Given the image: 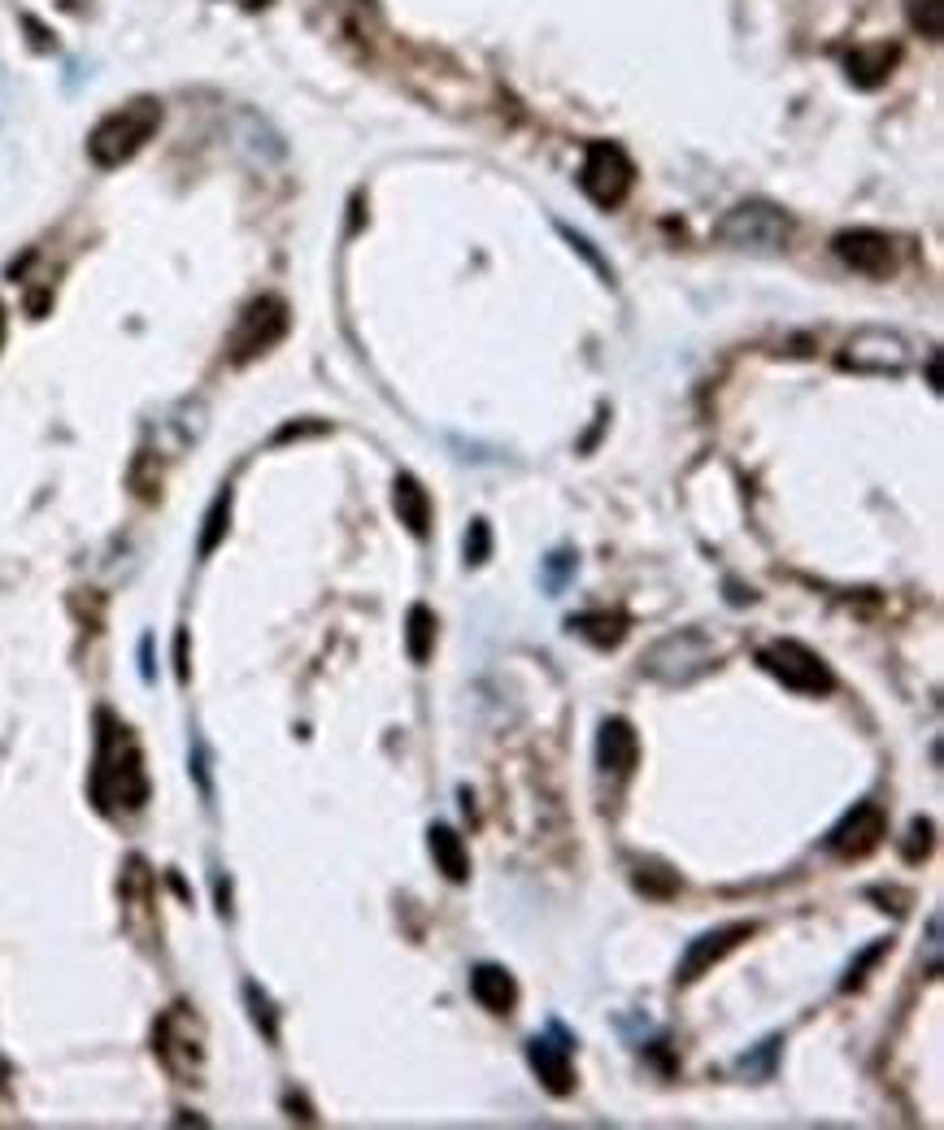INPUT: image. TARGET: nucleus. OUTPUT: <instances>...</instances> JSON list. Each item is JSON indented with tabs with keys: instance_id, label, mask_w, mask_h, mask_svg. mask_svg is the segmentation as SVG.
<instances>
[{
	"instance_id": "nucleus-1",
	"label": "nucleus",
	"mask_w": 944,
	"mask_h": 1130,
	"mask_svg": "<svg viewBox=\"0 0 944 1130\" xmlns=\"http://www.w3.org/2000/svg\"><path fill=\"white\" fill-rule=\"evenodd\" d=\"M97 766H92V800L101 813H139L148 804V770L135 731L114 713H97Z\"/></svg>"
},
{
	"instance_id": "nucleus-2",
	"label": "nucleus",
	"mask_w": 944,
	"mask_h": 1130,
	"mask_svg": "<svg viewBox=\"0 0 944 1130\" xmlns=\"http://www.w3.org/2000/svg\"><path fill=\"white\" fill-rule=\"evenodd\" d=\"M161 126V105L153 97H139V101H126L122 110L105 113L97 122V131L88 135V157L92 166L101 170H119L126 166Z\"/></svg>"
},
{
	"instance_id": "nucleus-3",
	"label": "nucleus",
	"mask_w": 944,
	"mask_h": 1130,
	"mask_svg": "<svg viewBox=\"0 0 944 1130\" xmlns=\"http://www.w3.org/2000/svg\"><path fill=\"white\" fill-rule=\"evenodd\" d=\"M153 1052L179 1083H201L205 1070V1026L188 1005H170L153 1026Z\"/></svg>"
},
{
	"instance_id": "nucleus-4",
	"label": "nucleus",
	"mask_w": 944,
	"mask_h": 1130,
	"mask_svg": "<svg viewBox=\"0 0 944 1130\" xmlns=\"http://www.w3.org/2000/svg\"><path fill=\"white\" fill-rule=\"evenodd\" d=\"M713 235L731 248H749V252H784L793 239V218L771 205V201H744L735 210H727Z\"/></svg>"
},
{
	"instance_id": "nucleus-5",
	"label": "nucleus",
	"mask_w": 944,
	"mask_h": 1130,
	"mask_svg": "<svg viewBox=\"0 0 944 1130\" xmlns=\"http://www.w3.org/2000/svg\"><path fill=\"white\" fill-rule=\"evenodd\" d=\"M713 666H718V657H713V644L706 640V631L688 626V631H675V635L658 640L644 653L640 670L649 678H658V682H666V687H688L701 675H709Z\"/></svg>"
},
{
	"instance_id": "nucleus-6",
	"label": "nucleus",
	"mask_w": 944,
	"mask_h": 1130,
	"mask_svg": "<svg viewBox=\"0 0 944 1130\" xmlns=\"http://www.w3.org/2000/svg\"><path fill=\"white\" fill-rule=\"evenodd\" d=\"M914 361H919L914 343L901 336V331H892V327H862V331L849 336L844 352H840V370H853V374H888V378L906 374Z\"/></svg>"
},
{
	"instance_id": "nucleus-7",
	"label": "nucleus",
	"mask_w": 944,
	"mask_h": 1130,
	"mask_svg": "<svg viewBox=\"0 0 944 1130\" xmlns=\"http://www.w3.org/2000/svg\"><path fill=\"white\" fill-rule=\"evenodd\" d=\"M636 188V166L631 157L609 144V139H596L588 144V157H584V170H580V192L588 196L596 210H618Z\"/></svg>"
},
{
	"instance_id": "nucleus-8",
	"label": "nucleus",
	"mask_w": 944,
	"mask_h": 1130,
	"mask_svg": "<svg viewBox=\"0 0 944 1130\" xmlns=\"http://www.w3.org/2000/svg\"><path fill=\"white\" fill-rule=\"evenodd\" d=\"M292 318H288V301L283 296H257L248 301V309L239 314L236 331L227 339V361L232 365H248L261 352H270L279 339L288 336Z\"/></svg>"
},
{
	"instance_id": "nucleus-9",
	"label": "nucleus",
	"mask_w": 944,
	"mask_h": 1130,
	"mask_svg": "<svg viewBox=\"0 0 944 1130\" xmlns=\"http://www.w3.org/2000/svg\"><path fill=\"white\" fill-rule=\"evenodd\" d=\"M757 666L771 678H779L788 691L797 696H827L835 687V678L827 670V662L806 648L801 640H771L762 653H757Z\"/></svg>"
},
{
	"instance_id": "nucleus-10",
	"label": "nucleus",
	"mask_w": 944,
	"mask_h": 1130,
	"mask_svg": "<svg viewBox=\"0 0 944 1130\" xmlns=\"http://www.w3.org/2000/svg\"><path fill=\"white\" fill-rule=\"evenodd\" d=\"M888 835V813L875 800H857L831 830H827L823 848L835 861H862L870 857Z\"/></svg>"
},
{
	"instance_id": "nucleus-11",
	"label": "nucleus",
	"mask_w": 944,
	"mask_h": 1130,
	"mask_svg": "<svg viewBox=\"0 0 944 1130\" xmlns=\"http://www.w3.org/2000/svg\"><path fill=\"white\" fill-rule=\"evenodd\" d=\"M527 1061H531V1070H536V1078L549 1096L566 1100L575 1092V1056H571V1039H566L562 1026H553L549 1035H536L527 1043Z\"/></svg>"
},
{
	"instance_id": "nucleus-12",
	"label": "nucleus",
	"mask_w": 944,
	"mask_h": 1130,
	"mask_svg": "<svg viewBox=\"0 0 944 1130\" xmlns=\"http://www.w3.org/2000/svg\"><path fill=\"white\" fill-rule=\"evenodd\" d=\"M831 248H835V257H840L849 270H857V274H866V279H888V274L897 270V244H892L884 230H870V226L840 230Z\"/></svg>"
},
{
	"instance_id": "nucleus-13",
	"label": "nucleus",
	"mask_w": 944,
	"mask_h": 1130,
	"mask_svg": "<svg viewBox=\"0 0 944 1130\" xmlns=\"http://www.w3.org/2000/svg\"><path fill=\"white\" fill-rule=\"evenodd\" d=\"M753 930H757L753 922H731V926H718V930L697 935V939L688 943V952H684L679 970H675V983H697V979L709 974L718 961H727V957H731V952H735Z\"/></svg>"
},
{
	"instance_id": "nucleus-14",
	"label": "nucleus",
	"mask_w": 944,
	"mask_h": 1130,
	"mask_svg": "<svg viewBox=\"0 0 944 1130\" xmlns=\"http://www.w3.org/2000/svg\"><path fill=\"white\" fill-rule=\"evenodd\" d=\"M640 766V735L627 717H605L596 731V770L600 775H631Z\"/></svg>"
},
{
	"instance_id": "nucleus-15",
	"label": "nucleus",
	"mask_w": 944,
	"mask_h": 1130,
	"mask_svg": "<svg viewBox=\"0 0 944 1130\" xmlns=\"http://www.w3.org/2000/svg\"><path fill=\"white\" fill-rule=\"evenodd\" d=\"M392 509H396L401 527H405L414 540H427V535H431L436 505H431V491H427L414 474H401V478H396V487H392Z\"/></svg>"
},
{
	"instance_id": "nucleus-16",
	"label": "nucleus",
	"mask_w": 944,
	"mask_h": 1130,
	"mask_svg": "<svg viewBox=\"0 0 944 1130\" xmlns=\"http://www.w3.org/2000/svg\"><path fill=\"white\" fill-rule=\"evenodd\" d=\"M471 996L487 1014L505 1017V1014H514V1005H518V983H514V974H509L505 965H474Z\"/></svg>"
},
{
	"instance_id": "nucleus-17",
	"label": "nucleus",
	"mask_w": 944,
	"mask_h": 1130,
	"mask_svg": "<svg viewBox=\"0 0 944 1130\" xmlns=\"http://www.w3.org/2000/svg\"><path fill=\"white\" fill-rule=\"evenodd\" d=\"M566 631H571V635H580L584 644H592L596 653H609V648H618V644L627 640L631 622H627V613L592 609V613H575V618L566 622Z\"/></svg>"
},
{
	"instance_id": "nucleus-18",
	"label": "nucleus",
	"mask_w": 944,
	"mask_h": 1130,
	"mask_svg": "<svg viewBox=\"0 0 944 1130\" xmlns=\"http://www.w3.org/2000/svg\"><path fill=\"white\" fill-rule=\"evenodd\" d=\"M427 848H431V857H436V870H440L449 883H467V879H471V852H467V839H462L453 826L436 822V826L427 830Z\"/></svg>"
},
{
	"instance_id": "nucleus-19",
	"label": "nucleus",
	"mask_w": 944,
	"mask_h": 1130,
	"mask_svg": "<svg viewBox=\"0 0 944 1130\" xmlns=\"http://www.w3.org/2000/svg\"><path fill=\"white\" fill-rule=\"evenodd\" d=\"M892 66H897L892 44H866V48L849 53V79H853V88H866V92L879 88L892 75Z\"/></svg>"
},
{
	"instance_id": "nucleus-20",
	"label": "nucleus",
	"mask_w": 944,
	"mask_h": 1130,
	"mask_svg": "<svg viewBox=\"0 0 944 1130\" xmlns=\"http://www.w3.org/2000/svg\"><path fill=\"white\" fill-rule=\"evenodd\" d=\"M405 648H409V662L414 666H427L431 653H436V613L427 604H414L409 618H405Z\"/></svg>"
},
{
	"instance_id": "nucleus-21",
	"label": "nucleus",
	"mask_w": 944,
	"mask_h": 1130,
	"mask_svg": "<svg viewBox=\"0 0 944 1130\" xmlns=\"http://www.w3.org/2000/svg\"><path fill=\"white\" fill-rule=\"evenodd\" d=\"M636 888L644 892V896H653V901H666V896H675L679 892V874L671 870V866H662V861H636Z\"/></svg>"
},
{
	"instance_id": "nucleus-22",
	"label": "nucleus",
	"mask_w": 944,
	"mask_h": 1130,
	"mask_svg": "<svg viewBox=\"0 0 944 1130\" xmlns=\"http://www.w3.org/2000/svg\"><path fill=\"white\" fill-rule=\"evenodd\" d=\"M227 527H232V487L218 491V500L210 505L205 513V531H201V557H210L223 540H227Z\"/></svg>"
},
{
	"instance_id": "nucleus-23",
	"label": "nucleus",
	"mask_w": 944,
	"mask_h": 1130,
	"mask_svg": "<svg viewBox=\"0 0 944 1130\" xmlns=\"http://www.w3.org/2000/svg\"><path fill=\"white\" fill-rule=\"evenodd\" d=\"M906 18L919 35L928 39H941L944 31V0H906Z\"/></svg>"
},
{
	"instance_id": "nucleus-24",
	"label": "nucleus",
	"mask_w": 944,
	"mask_h": 1130,
	"mask_svg": "<svg viewBox=\"0 0 944 1130\" xmlns=\"http://www.w3.org/2000/svg\"><path fill=\"white\" fill-rule=\"evenodd\" d=\"M487 557H492V527L487 518H474L467 531V565H483Z\"/></svg>"
},
{
	"instance_id": "nucleus-25",
	"label": "nucleus",
	"mask_w": 944,
	"mask_h": 1130,
	"mask_svg": "<svg viewBox=\"0 0 944 1130\" xmlns=\"http://www.w3.org/2000/svg\"><path fill=\"white\" fill-rule=\"evenodd\" d=\"M932 830H936V826H932L928 817H914V822H910V839H906L901 857H906V861H923V857L932 852Z\"/></svg>"
},
{
	"instance_id": "nucleus-26",
	"label": "nucleus",
	"mask_w": 944,
	"mask_h": 1130,
	"mask_svg": "<svg viewBox=\"0 0 944 1130\" xmlns=\"http://www.w3.org/2000/svg\"><path fill=\"white\" fill-rule=\"evenodd\" d=\"M244 1001L252 1005V1017H257V1026L266 1030V1039H274V1035H279V1026H274V1009H270L266 992H261L257 983H248V987H244Z\"/></svg>"
},
{
	"instance_id": "nucleus-27",
	"label": "nucleus",
	"mask_w": 944,
	"mask_h": 1130,
	"mask_svg": "<svg viewBox=\"0 0 944 1130\" xmlns=\"http://www.w3.org/2000/svg\"><path fill=\"white\" fill-rule=\"evenodd\" d=\"M566 574H575V557H571V553H553V557L544 562V587L558 596L562 583H566Z\"/></svg>"
},
{
	"instance_id": "nucleus-28",
	"label": "nucleus",
	"mask_w": 944,
	"mask_h": 1130,
	"mask_svg": "<svg viewBox=\"0 0 944 1130\" xmlns=\"http://www.w3.org/2000/svg\"><path fill=\"white\" fill-rule=\"evenodd\" d=\"M884 952H888V943H875V948H866V952H862V957H857V961H853V965H849V979H844V992H853V987H862V983H866V970H870V965H875V961H879V957H884Z\"/></svg>"
},
{
	"instance_id": "nucleus-29",
	"label": "nucleus",
	"mask_w": 944,
	"mask_h": 1130,
	"mask_svg": "<svg viewBox=\"0 0 944 1130\" xmlns=\"http://www.w3.org/2000/svg\"><path fill=\"white\" fill-rule=\"evenodd\" d=\"M775 1052H779V1039H766L757 1056H740V1070H757V1065H762V1070L771 1074V1056H775Z\"/></svg>"
},
{
	"instance_id": "nucleus-30",
	"label": "nucleus",
	"mask_w": 944,
	"mask_h": 1130,
	"mask_svg": "<svg viewBox=\"0 0 944 1130\" xmlns=\"http://www.w3.org/2000/svg\"><path fill=\"white\" fill-rule=\"evenodd\" d=\"M175 670L188 682V631H179V640H175Z\"/></svg>"
},
{
	"instance_id": "nucleus-31",
	"label": "nucleus",
	"mask_w": 944,
	"mask_h": 1130,
	"mask_svg": "<svg viewBox=\"0 0 944 1130\" xmlns=\"http://www.w3.org/2000/svg\"><path fill=\"white\" fill-rule=\"evenodd\" d=\"M244 4H248V9H261V4H270V0H244Z\"/></svg>"
},
{
	"instance_id": "nucleus-32",
	"label": "nucleus",
	"mask_w": 944,
	"mask_h": 1130,
	"mask_svg": "<svg viewBox=\"0 0 944 1130\" xmlns=\"http://www.w3.org/2000/svg\"><path fill=\"white\" fill-rule=\"evenodd\" d=\"M0 343H4V309H0Z\"/></svg>"
}]
</instances>
